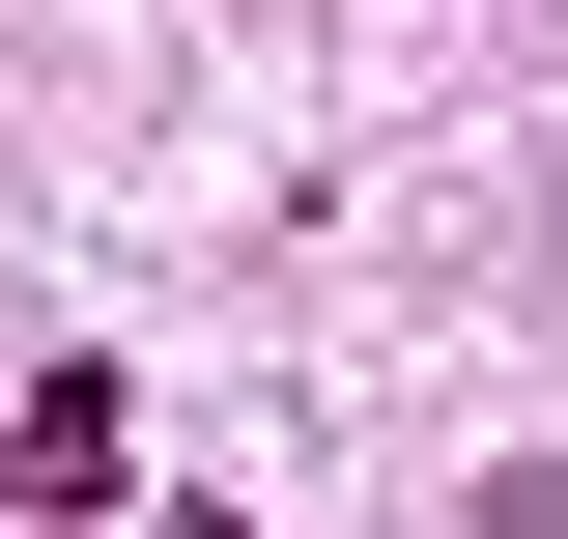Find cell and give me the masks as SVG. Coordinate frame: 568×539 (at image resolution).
I'll use <instances>...</instances> for the list:
<instances>
[{
	"mask_svg": "<svg viewBox=\"0 0 568 539\" xmlns=\"http://www.w3.org/2000/svg\"><path fill=\"white\" fill-rule=\"evenodd\" d=\"M114 455H142L114 369H29V398H0V482H29V511H114Z\"/></svg>",
	"mask_w": 568,
	"mask_h": 539,
	"instance_id": "cell-1",
	"label": "cell"
}]
</instances>
